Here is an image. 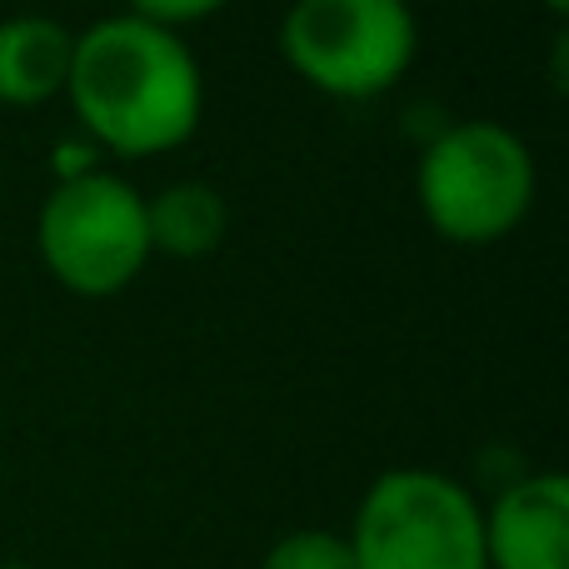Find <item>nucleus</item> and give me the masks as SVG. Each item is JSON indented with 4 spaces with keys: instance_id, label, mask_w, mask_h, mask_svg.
Here are the masks:
<instances>
[{
    "instance_id": "nucleus-1",
    "label": "nucleus",
    "mask_w": 569,
    "mask_h": 569,
    "mask_svg": "<svg viewBox=\"0 0 569 569\" xmlns=\"http://www.w3.org/2000/svg\"><path fill=\"white\" fill-rule=\"evenodd\" d=\"M66 96L90 146L126 160L186 146L206 116L196 50L180 40V30H160L130 10L76 36Z\"/></svg>"
},
{
    "instance_id": "nucleus-2",
    "label": "nucleus",
    "mask_w": 569,
    "mask_h": 569,
    "mask_svg": "<svg viewBox=\"0 0 569 569\" xmlns=\"http://www.w3.org/2000/svg\"><path fill=\"white\" fill-rule=\"evenodd\" d=\"M540 170L510 126L460 120L425 146L415 196L430 230L450 246H495L515 236L535 210Z\"/></svg>"
},
{
    "instance_id": "nucleus-3",
    "label": "nucleus",
    "mask_w": 569,
    "mask_h": 569,
    "mask_svg": "<svg viewBox=\"0 0 569 569\" xmlns=\"http://www.w3.org/2000/svg\"><path fill=\"white\" fill-rule=\"evenodd\" d=\"M345 540L360 569H485V505L455 475L400 465L370 480Z\"/></svg>"
},
{
    "instance_id": "nucleus-4",
    "label": "nucleus",
    "mask_w": 569,
    "mask_h": 569,
    "mask_svg": "<svg viewBox=\"0 0 569 569\" xmlns=\"http://www.w3.org/2000/svg\"><path fill=\"white\" fill-rule=\"evenodd\" d=\"M280 56L330 100H375L410 76L420 20L410 0H295L280 20Z\"/></svg>"
},
{
    "instance_id": "nucleus-5",
    "label": "nucleus",
    "mask_w": 569,
    "mask_h": 569,
    "mask_svg": "<svg viewBox=\"0 0 569 569\" xmlns=\"http://www.w3.org/2000/svg\"><path fill=\"white\" fill-rule=\"evenodd\" d=\"M36 250L50 280L66 284L70 295L86 300L120 295L150 260L146 196L106 170L56 180L40 200Z\"/></svg>"
},
{
    "instance_id": "nucleus-6",
    "label": "nucleus",
    "mask_w": 569,
    "mask_h": 569,
    "mask_svg": "<svg viewBox=\"0 0 569 569\" xmlns=\"http://www.w3.org/2000/svg\"><path fill=\"white\" fill-rule=\"evenodd\" d=\"M485 569H569V480L525 470L485 505Z\"/></svg>"
},
{
    "instance_id": "nucleus-7",
    "label": "nucleus",
    "mask_w": 569,
    "mask_h": 569,
    "mask_svg": "<svg viewBox=\"0 0 569 569\" xmlns=\"http://www.w3.org/2000/svg\"><path fill=\"white\" fill-rule=\"evenodd\" d=\"M70 50H76V36L50 16L0 20V106L36 110L66 96Z\"/></svg>"
},
{
    "instance_id": "nucleus-8",
    "label": "nucleus",
    "mask_w": 569,
    "mask_h": 569,
    "mask_svg": "<svg viewBox=\"0 0 569 569\" xmlns=\"http://www.w3.org/2000/svg\"><path fill=\"white\" fill-rule=\"evenodd\" d=\"M146 230H150V256L170 260H206L226 246L230 210L226 196L206 180H176L156 200H146Z\"/></svg>"
},
{
    "instance_id": "nucleus-9",
    "label": "nucleus",
    "mask_w": 569,
    "mask_h": 569,
    "mask_svg": "<svg viewBox=\"0 0 569 569\" xmlns=\"http://www.w3.org/2000/svg\"><path fill=\"white\" fill-rule=\"evenodd\" d=\"M260 569H360L355 565V550L345 535L335 530H290L280 535L276 545L266 550Z\"/></svg>"
},
{
    "instance_id": "nucleus-10",
    "label": "nucleus",
    "mask_w": 569,
    "mask_h": 569,
    "mask_svg": "<svg viewBox=\"0 0 569 569\" xmlns=\"http://www.w3.org/2000/svg\"><path fill=\"white\" fill-rule=\"evenodd\" d=\"M230 0H126L130 16L150 20L160 30H180V26H196V20H210L216 10H226Z\"/></svg>"
},
{
    "instance_id": "nucleus-11",
    "label": "nucleus",
    "mask_w": 569,
    "mask_h": 569,
    "mask_svg": "<svg viewBox=\"0 0 569 569\" xmlns=\"http://www.w3.org/2000/svg\"><path fill=\"white\" fill-rule=\"evenodd\" d=\"M56 180H76V176H90V170H96V160H90V140L86 146H80V140H66V146H60V156H56Z\"/></svg>"
},
{
    "instance_id": "nucleus-12",
    "label": "nucleus",
    "mask_w": 569,
    "mask_h": 569,
    "mask_svg": "<svg viewBox=\"0 0 569 569\" xmlns=\"http://www.w3.org/2000/svg\"><path fill=\"white\" fill-rule=\"evenodd\" d=\"M540 6H545V10H550V16H560V20L569 16V0H540Z\"/></svg>"
},
{
    "instance_id": "nucleus-13",
    "label": "nucleus",
    "mask_w": 569,
    "mask_h": 569,
    "mask_svg": "<svg viewBox=\"0 0 569 569\" xmlns=\"http://www.w3.org/2000/svg\"><path fill=\"white\" fill-rule=\"evenodd\" d=\"M0 569H36V565H16V560H10V565H0Z\"/></svg>"
}]
</instances>
